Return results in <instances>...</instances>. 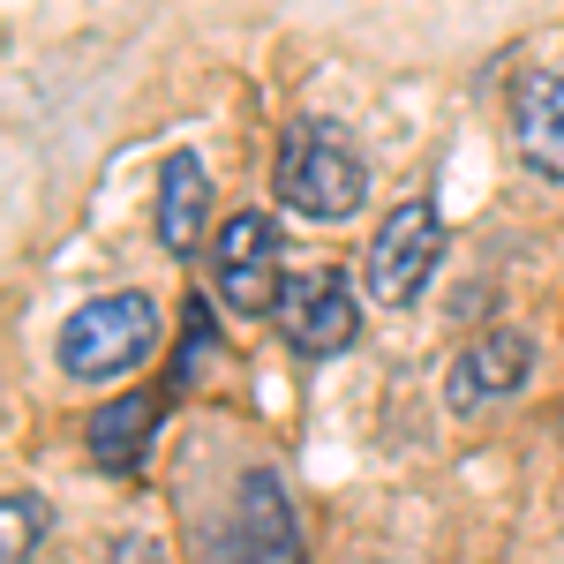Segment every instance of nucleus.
Segmentation results:
<instances>
[{"label":"nucleus","instance_id":"nucleus-1","mask_svg":"<svg viewBox=\"0 0 564 564\" xmlns=\"http://www.w3.org/2000/svg\"><path fill=\"white\" fill-rule=\"evenodd\" d=\"M271 188H279V204L294 218L332 226V218H354L369 204V159H361V143H354L347 129H332V121H294V129L279 135Z\"/></svg>","mask_w":564,"mask_h":564},{"label":"nucleus","instance_id":"nucleus-2","mask_svg":"<svg viewBox=\"0 0 564 564\" xmlns=\"http://www.w3.org/2000/svg\"><path fill=\"white\" fill-rule=\"evenodd\" d=\"M61 369L76 384H106V377H129L135 361H151L159 347V308L151 294H98L61 324Z\"/></svg>","mask_w":564,"mask_h":564},{"label":"nucleus","instance_id":"nucleus-3","mask_svg":"<svg viewBox=\"0 0 564 564\" xmlns=\"http://www.w3.org/2000/svg\"><path fill=\"white\" fill-rule=\"evenodd\" d=\"M436 263H444V218H436L430 196H414V204H399V212L377 226V241H369V257H361V286L384 308H414L422 286L436 279Z\"/></svg>","mask_w":564,"mask_h":564},{"label":"nucleus","instance_id":"nucleus-4","mask_svg":"<svg viewBox=\"0 0 564 564\" xmlns=\"http://www.w3.org/2000/svg\"><path fill=\"white\" fill-rule=\"evenodd\" d=\"M279 257H286L279 226H271L263 212H234V218H226V226L212 234L218 302L234 308V316H279V294H286V279H279Z\"/></svg>","mask_w":564,"mask_h":564},{"label":"nucleus","instance_id":"nucleus-5","mask_svg":"<svg viewBox=\"0 0 564 564\" xmlns=\"http://www.w3.org/2000/svg\"><path fill=\"white\" fill-rule=\"evenodd\" d=\"M279 339L302 354V361H332V354H347L361 339V302H354V279L347 271H302V279H286V294H279Z\"/></svg>","mask_w":564,"mask_h":564},{"label":"nucleus","instance_id":"nucleus-6","mask_svg":"<svg viewBox=\"0 0 564 564\" xmlns=\"http://www.w3.org/2000/svg\"><path fill=\"white\" fill-rule=\"evenodd\" d=\"M527 377H534V339H520V332H481L444 369V406L452 414H481V406L512 399Z\"/></svg>","mask_w":564,"mask_h":564},{"label":"nucleus","instance_id":"nucleus-7","mask_svg":"<svg viewBox=\"0 0 564 564\" xmlns=\"http://www.w3.org/2000/svg\"><path fill=\"white\" fill-rule=\"evenodd\" d=\"M234 557L241 564H308L302 527H294V497L271 467H249L241 475V497H234Z\"/></svg>","mask_w":564,"mask_h":564},{"label":"nucleus","instance_id":"nucleus-8","mask_svg":"<svg viewBox=\"0 0 564 564\" xmlns=\"http://www.w3.org/2000/svg\"><path fill=\"white\" fill-rule=\"evenodd\" d=\"M512 143H520L527 174L564 181V76L542 68L512 90Z\"/></svg>","mask_w":564,"mask_h":564},{"label":"nucleus","instance_id":"nucleus-9","mask_svg":"<svg viewBox=\"0 0 564 564\" xmlns=\"http://www.w3.org/2000/svg\"><path fill=\"white\" fill-rule=\"evenodd\" d=\"M159 422H166V399H151V391H121V399L90 406V459H98L106 475H135V467L151 459Z\"/></svg>","mask_w":564,"mask_h":564},{"label":"nucleus","instance_id":"nucleus-10","mask_svg":"<svg viewBox=\"0 0 564 564\" xmlns=\"http://www.w3.org/2000/svg\"><path fill=\"white\" fill-rule=\"evenodd\" d=\"M204 226H212V174H204L196 151H174L159 166V241H166V257H196Z\"/></svg>","mask_w":564,"mask_h":564},{"label":"nucleus","instance_id":"nucleus-11","mask_svg":"<svg viewBox=\"0 0 564 564\" xmlns=\"http://www.w3.org/2000/svg\"><path fill=\"white\" fill-rule=\"evenodd\" d=\"M39 542H45V497L8 489V505H0V564H31Z\"/></svg>","mask_w":564,"mask_h":564}]
</instances>
